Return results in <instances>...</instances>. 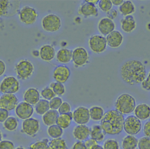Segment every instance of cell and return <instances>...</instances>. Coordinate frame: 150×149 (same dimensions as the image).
<instances>
[{"label":"cell","instance_id":"cell-1","mask_svg":"<svg viewBox=\"0 0 150 149\" xmlns=\"http://www.w3.org/2000/svg\"><path fill=\"white\" fill-rule=\"evenodd\" d=\"M121 74L123 80L130 85L142 83L146 76L145 67L137 60H129L125 63L121 67Z\"/></svg>","mask_w":150,"mask_h":149},{"label":"cell","instance_id":"cell-2","mask_svg":"<svg viewBox=\"0 0 150 149\" xmlns=\"http://www.w3.org/2000/svg\"><path fill=\"white\" fill-rule=\"evenodd\" d=\"M125 119L123 115L116 110L104 113L101 120V125L104 132L109 135H117L123 129Z\"/></svg>","mask_w":150,"mask_h":149},{"label":"cell","instance_id":"cell-3","mask_svg":"<svg viewBox=\"0 0 150 149\" xmlns=\"http://www.w3.org/2000/svg\"><path fill=\"white\" fill-rule=\"evenodd\" d=\"M136 107V100L130 95L124 93L117 98L115 103L116 110L122 115H129L134 111Z\"/></svg>","mask_w":150,"mask_h":149},{"label":"cell","instance_id":"cell-4","mask_svg":"<svg viewBox=\"0 0 150 149\" xmlns=\"http://www.w3.org/2000/svg\"><path fill=\"white\" fill-rule=\"evenodd\" d=\"M142 129L141 121L135 115L127 117L124 121L123 129L129 135L134 136L138 134Z\"/></svg>","mask_w":150,"mask_h":149},{"label":"cell","instance_id":"cell-5","mask_svg":"<svg viewBox=\"0 0 150 149\" xmlns=\"http://www.w3.org/2000/svg\"><path fill=\"white\" fill-rule=\"evenodd\" d=\"M19 1L0 0V16H12L19 8Z\"/></svg>","mask_w":150,"mask_h":149},{"label":"cell","instance_id":"cell-6","mask_svg":"<svg viewBox=\"0 0 150 149\" xmlns=\"http://www.w3.org/2000/svg\"><path fill=\"white\" fill-rule=\"evenodd\" d=\"M42 25L43 28L46 31L56 32L61 27V20L58 16L52 14L44 18Z\"/></svg>","mask_w":150,"mask_h":149},{"label":"cell","instance_id":"cell-7","mask_svg":"<svg viewBox=\"0 0 150 149\" xmlns=\"http://www.w3.org/2000/svg\"><path fill=\"white\" fill-rule=\"evenodd\" d=\"M19 89V82L14 77L5 78L0 85V90L5 94L15 93Z\"/></svg>","mask_w":150,"mask_h":149},{"label":"cell","instance_id":"cell-8","mask_svg":"<svg viewBox=\"0 0 150 149\" xmlns=\"http://www.w3.org/2000/svg\"><path fill=\"white\" fill-rule=\"evenodd\" d=\"M16 70L19 78L26 79L33 73L34 66L29 61L22 60L16 67Z\"/></svg>","mask_w":150,"mask_h":149},{"label":"cell","instance_id":"cell-9","mask_svg":"<svg viewBox=\"0 0 150 149\" xmlns=\"http://www.w3.org/2000/svg\"><path fill=\"white\" fill-rule=\"evenodd\" d=\"M18 100L13 94H5L0 98V108L7 110H12L16 108Z\"/></svg>","mask_w":150,"mask_h":149},{"label":"cell","instance_id":"cell-10","mask_svg":"<svg viewBox=\"0 0 150 149\" xmlns=\"http://www.w3.org/2000/svg\"><path fill=\"white\" fill-rule=\"evenodd\" d=\"M107 44L106 39L99 35L93 36L89 40L90 48L93 51L96 53L104 51L106 49Z\"/></svg>","mask_w":150,"mask_h":149},{"label":"cell","instance_id":"cell-11","mask_svg":"<svg viewBox=\"0 0 150 149\" xmlns=\"http://www.w3.org/2000/svg\"><path fill=\"white\" fill-rule=\"evenodd\" d=\"M34 113V108L31 104L23 102L17 105L16 108V113L19 118L23 120L30 118Z\"/></svg>","mask_w":150,"mask_h":149},{"label":"cell","instance_id":"cell-12","mask_svg":"<svg viewBox=\"0 0 150 149\" xmlns=\"http://www.w3.org/2000/svg\"><path fill=\"white\" fill-rule=\"evenodd\" d=\"M37 14L33 8L26 6L22 9L20 13L21 21L28 25L32 24L36 20Z\"/></svg>","mask_w":150,"mask_h":149},{"label":"cell","instance_id":"cell-13","mask_svg":"<svg viewBox=\"0 0 150 149\" xmlns=\"http://www.w3.org/2000/svg\"><path fill=\"white\" fill-rule=\"evenodd\" d=\"M89 111L85 107H79L73 113V118L78 124H84L87 123L90 119Z\"/></svg>","mask_w":150,"mask_h":149},{"label":"cell","instance_id":"cell-14","mask_svg":"<svg viewBox=\"0 0 150 149\" xmlns=\"http://www.w3.org/2000/svg\"><path fill=\"white\" fill-rule=\"evenodd\" d=\"M23 131L30 136H34L39 129V122L37 119L29 118L26 119L23 123Z\"/></svg>","mask_w":150,"mask_h":149},{"label":"cell","instance_id":"cell-15","mask_svg":"<svg viewBox=\"0 0 150 149\" xmlns=\"http://www.w3.org/2000/svg\"><path fill=\"white\" fill-rule=\"evenodd\" d=\"M70 69L68 67L64 65H60L55 68L53 73V77L57 82L64 83L70 77Z\"/></svg>","mask_w":150,"mask_h":149},{"label":"cell","instance_id":"cell-16","mask_svg":"<svg viewBox=\"0 0 150 149\" xmlns=\"http://www.w3.org/2000/svg\"><path fill=\"white\" fill-rule=\"evenodd\" d=\"M88 54L82 47H79L73 52L72 59L75 65L82 66L86 64L88 60Z\"/></svg>","mask_w":150,"mask_h":149},{"label":"cell","instance_id":"cell-17","mask_svg":"<svg viewBox=\"0 0 150 149\" xmlns=\"http://www.w3.org/2000/svg\"><path fill=\"white\" fill-rule=\"evenodd\" d=\"M134 115L140 120H145L150 117V107L145 103H141L136 106Z\"/></svg>","mask_w":150,"mask_h":149},{"label":"cell","instance_id":"cell-18","mask_svg":"<svg viewBox=\"0 0 150 149\" xmlns=\"http://www.w3.org/2000/svg\"><path fill=\"white\" fill-rule=\"evenodd\" d=\"M107 43L111 47H118L122 42L123 37L121 33L117 31H113L107 36Z\"/></svg>","mask_w":150,"mask_h":149},{"label":"cell","instance_id":"cell-19","mask_svg":"<svg viewBox=\"0 0 150 149\" xmlns=\"http://www.w3.org/2000/svg\"><path fill=\"white\" fill-rule=\"evenodd\" d=\"M115 25L111 19L103 18L99 22L98 29L100 32L104 35H108L115 30Z\"/></svg>","mask_w":150,"mask_h":149},{"label":"cell","instance_id":"cell-20","mask_svg":"<svg viewBox=\"0 0 150 149\" xmlns=\"http://www.w3.org/2000/svg\"><path fill=\"white\" fill-rule=\"evenodd\" d=\"M90 135V129L84 124H80L76 126L74 130L73 135L74 138L80 141L86 140Z\"/></svg>","mask_w":150,"mask_h":149},{"label":"cell","instance_id":"cell-21","mask_svg":"<svg viewBox=\"0 0 150 149\" xmlns=\"http://www.w3.org/2000/svg\"><path fill=\"white\" fill-rule=\"evenodd\" d=\"M24 99L26 102L31 105L36 104L40 100V94L35 89H29L24 93Z\"/></svg>","mask_w":150,"mask_h":149},{"label":"cell","instance_id":"cell-22","mask_svg":"<svg viewBox=\"0 0 150 149\" xmlns=\"http://www.w3.org/2000/svg\"><path fill=\"white\" fill-rule=\"evenodd\" d=\"M58 111L55 110H50L43 116L42 119L44 123L47 126L57 124L58 117L59 116Z\"/></svg>","mask_w":150,"mask_h":149},{"label":"cell","instance_id":"cell-23","mask_svg":"<svg viewBox=\"0 0 150 149\" xmlns=\"http://www.w3.org/2000/svg\"><path fill=\"white\" fill-rule=\"evenodd\" d=\"M40 55L42 59L45 61H50L55 57V50L51 46H44L40 50Z\"/></svg>","mask_w":150,"mask_h":149},{"label":"cell","instance_id":"cell-24","mask_svg":"<svg viewBox=\"0 0 150 149\" xmlns=\"http://www.w3.org/2000/svg\"><path fill=\"white\" fill-rule=\"evenodd\" d=\"M136 28V22L133 16H126L122 21V28L126 32H131Z\"/></svg>","mask_w":150,"mask_h":149},{"label":"cell","instance_id":"cell-25","mask_svg":"<svg viewBox=\"0 0 150 149\" xmlns=\"http://www.w3.org/2000/svg\"><path fill=\"white\" fill-rule=\"evenodd\" d=\"M72 118L73 113L71 112L61 114L58 117L57 124L63 129H66L71 124Z\"/></svg>","mask_w":150,"mask_h":149},{"label":"cell","instance_id":"cell-26","mask_svg":"<svg viewBox=\"0 0 150 149\" xmlns=\"http://www.w3.org/2000/svg\"><path fill=\"white\" fill-rule=\"evenodd\" d=\"M138 139L131 135L126 136L123 139L122 147L123 149H136L137 147Z\"/></svg>","mask_w":150,"mask_h":149},{"label":"cell","instance_id":"cell-27","mask_svg":"<svg viewBox=\"0 0 150 149\" xmlns=\"http://www.w3.org/2000/svg\"><path fill=\"white\" fill-rule=\"evenodd\" d=\"M81 14L86 16H96L98 15V9L95 5L89 3H86L81 6L80 9Z\"/></svg>","mask_w":150,"mask_h":149},{"label":"cell","instance_id":"cell-28","mask_svg":"<svg viewBox=\"0 0 150 149\" xmlns=\"http://www.w3.org/2000/svg\"><path fill=\"white\" fill-rule=\"evenodd\" d=\"M72 53L73 52L71 50L67 49H61L57 53V59L61 63H68L72 58Z\"/></svg>","mask_w":150,"mask_h":149},{"label":"cell","instance_id":"cell-29","mask_svg":"<svg viewBox=\"0 0 150 149\" xmlns=\"http://www.w3.org/2000/svg\"><path fill=\"white\" fill-rule=\"evenodd\" d=\"M101 126L95 125L93 127L90 131L91 138L95 140L97 142H101L104 139L105 134Z\"/></svg>","mask_w":150,"mask_h":149},{"label":"cell","instance_id":"cell-30","mask_svg":"<svg viewBox=\"0 0 150 149\" xmlns=\"http://www.w3.org/2000/svg\"><path fill=\"white\" fill-rule=\"evenodd\" d=\"M50 102L46 100H40L36 104L35 110L38 114L44 115L50 110Z\"/></svg>","mask_w":150,"mask_h":149},{"label":"cell","instance_id":"cell-31","mask_svg":"<svg viewBox=\"0 0 150 149\" xmlns=\"http://www.w3.org/2000/svg\"><path fill=\"white\" fill-rule=\"evenodd\" d=\"M119 10L122 15H129L135 11V7L131 1H125L120 5Z\"/></svg>","mask_w":150,"mask_h":149},{"label":"cell","instance_id":"cell-32","mask_svg":"<svg viewBox=\"0 0 150 149\" xmlns=\"http://www.w3.org/2000/svg\"><path fill=\"white\" fill-rule=\"evenodd\" d=\"M89 111L90 118L94 121L101 120L104 115V111L102 108L97 106L92 107Z\"/></svg>","mask_w":150,"mask_h":149},{"label":"cell","instance_id":"cell-33","mask_svg":"<svg viewBox=\"0 0 150 149\" xmlns=\"http://www.w3.org/2000/svg\"><path fill=\"white\" fill-rule=\"evenodd\" d=\"M48 133L49 136L52 138H59L63 135V129L57 124H53L48 128Z\"/></svg>","mask_w":150,"mask_h":149},{"label":"cell","instance_id":"cell-34","mask_svg":"<svg viewBox=\"0 0 150 149\" xmlns=\"http://www.w3.org/2000/svg\"><path fill=\"white\" fill-rule=\"evenodd\" d=\"M50 149H66L65 141L61 138H53L49 143Z\"/></svg>","mask_w":150,"mask_h":149},{"label":"cell","instance_id":"cell-35","mask_svg":"<svg viewBox=\"0 0 150 149\" xmlns=\"http://www.w3.org/2000/svg\"><path fill=\"white\" fill-rule=\"evenodd\" d=\"M4 126L9 131L15 130L18 126V122L15 117H9L4 122Z\"/></svg>","mask_w":150,"mask_h":149},{"label":"cell","instance_id":"cell-36","mask_svg":"<svg viewBox=\"0 0 150 149\" xmlns=\"http://www.w3.org/2000/svg\"><path fill=\"white\" fill-rule=\"evenodd\" d=\"M50 87L55 94L57 95H62L64 93L65 89L62 83L58 82H53L51 84Z\"/></svg>","mask_w":150,"mask_h":149},{"label":"cell","instance_id":"cell-37","mask_svg":"<svg viewBox=\"0 0 150 149\" xmlns=\"http://www.w3.org/2000/svg\"><path fill=\"white\" fill-rule=\"evenodd\" d=\"M139 149H150V138L145 136L140 138L138 142Z\"/></svg>","mask_w":150,"mask_h":149},{"label":"cell","instance_id":"cell-38","mask_svg":"<svg viewBox=\"0 0 150 149\" xmlns=\"http://www.w3.org/2000/svg\"><path fill=\"white\" fill-rule=\"evenodd\" d=\"M48 143V139L38 141L31 145L30 149H50Z\"/></svg>","mask_w":150,"mask_h":149},{"label":"cell","instance_id":"cell-39","mask_svg":"<svg viewBox=\"0 0 150 149\" xmlns=\"http://www.w3.org/2000/svg\"><path fill=\"white\" fill-rule=\"evenodd\" d=\"M62 103H63V101L61 98L58 97H54L50 101V108L57 110L59 108Z\"/></svg>","mask_w":150,"mask_h":149},{"label":"cell","instance_id":"cell-40","mask_svg":"<svg viewBox=\"0 0 150 149\" xmlns=\"http://www.w3.org/2000/svg\"><path fill=\"white\" fill-rule=\"evenodd\" d=\"M99 6L103 11L108 12L111 9L112 3L110 0H101L99 1Z\"/></svg>","mask_w":150,"mask_h":149},{"label":"cell","instance_id":"cell-41","mask_svg":"<svg viewBox=\"0 0 150 149\" xmlns=\"http://www.w3.org/2000/svg\"><path fill=\"white\" fill-rule=\"evenodd\" d=\"M103 149H119V144L115 139H108L104 143Z\"/></svg>","mask_w":150,"mask_h":149},{"label":"cell","instance_id":"cell-42","mask_svg":"<svg viewBox=\"0 0 150 149\" xmlns=\"http://www.w3.org/2000/svg\"><path fill=\"white\" fill-rule=\"evenodd\" d=\"M42 96L45 99L51 100L54 98L55 96V93L52 89L49 88L44 89L41 92Z\"/></svg>","mask_w":150,"mask_h":149},{"label":"cell","instance_id":"cell-43","mask_svg":"<svg viewBox=\"0 0 150 149\" xmlns=\"http://www.w3.org/2000/svg\"><path fill=\"white\" fill-rule=\"evenodd\" d=\"M0 149H15L13 143L9 140H4L0 142Z\"/></svg>","mask_w":150,"mask_h":149},{"label":"cell","instance_id":"cell-44","mask_svg":"<svg viewBox=\"0 0 150 149\" xmlns=\"http://www.w3.org/2000/svg\"><path fill=\"white\" fill-rule=\"evenodd\" d=\"M71 111V106L67 102H63L58 109V112L60 115L67 114Z\"/></svg>","mask_w":150,"mask_h":149},{"label":"cell","instance_id":"cell-45","mask_svg":"<svg viewBox=\"0 0 150 149\" xmlns=\"http://www.w3.org/2000/svg\"><path fill=\"white\" fill-rule=\"evenodd\" d=\"M84 143L86 149H94L98 145L97 141L92 138L87 139Z\"/></svg>","mask_w":150,"mask_h":149},{"label":"cell","instance_id":"cell-46","mask_svg":"<svg viewBox=\"0 0 150 149\" xmlns=\"http://www.w3.org/2000/svg\"><path fill=\"white\" fill-rule=\"evenodd\" d=\"M141 86L143 89L150 91V71L147 77L141 83Z\"/></svg>","mask_w":150,"mask_h":149},{"label":"cell","instance_id":"cell-47","mask_svg":"<svg viewBox=\"0 0 150 149\" xmlns=\"http://www.w3.org/2000/svg\"><path fill=\"white\" fill-rule=\"evenodd\" d=\"M8 110L0 108V122H4L8 117Z\"/></svg>","mask_w":150,"mask_h":149},{"label":"cell","instance_id":"cell-48","mask_svg":"<svg viewBox=\"0 0 150 149\" xmlns=\"http://www.w3.org/2000/svg\"><path fill=\"white\" fill-rule=\"evenodd\" d=\"M144 132L146 136L150 138V121H147L144 126Z\"/></svg>","mask_w":150,"mask_h":149},{"label":"cell","instance_id":"cell-49","mask_svg":"<svg viewBox=\"0 0 150 149\" xmlns=\"http://www.w3.org/2000/svg\"><path fill=\"white\" fill-rule=\"evenodd\" d=\"M107 16L110 19H114L116 17L117 15V11L114 9H111L107 12Z\"/></svg>","mask_w":150,"mask_h":149},{"label":"cell","instance_id":"cell-50","mask_svg":"<svg viewBox=\"0 0 150 149\" xmlns=\"http://www.w3.org/2000/svg\"><path fill=\"white\" fill-rule=\"evenodd\" d=\"M72 149H86L85 143L81 141H79L74 145Z\"/></svg>","mask_w":150,"mask_h":149},{"label":"cell","instance_id":"cell-51","mask_svg":"<svg viewBox=\"0 0 150 149\" xmlns=\"http://www.w3.org/2000/svg\"><path fill=\"white\" fill-rule=\"evenodd\" d=\"M6 71V65L2 60H0V76H1Z\"/></svg>","mask_w":150,"mask_h":149},{"label":"cell","instance_id":"cell-52","mask_svg":"<svg viewBox=\"0 0 150 149\" xmlns=\"http://www.w3.org/2000/svg\"><path fill=\"white\" fill-rule=\"evenodd\" d=\"M111 1V2L112 4H114V5H121L123 3V0H112Z\"/></svg>","mask_w":150,"mask_h":149},{"label":"cell","instance_id":"cell-53","mask_svg":"<svg viewBox=\"0 0 150 149\" xmlns=\"http://www.w3.org/2000/svg\"><path fill=\"white\" fill-rule=\"evenodd\" d=\"M99 1H98V0H95V1L89 0V1H85L87 2L88 3H89L92 4H94V5H95V4H97V3L99 2Z\"/></svg>","mask_w":150,"mask_h":149},{"label":"cell","instance_id":"cell-54","mask_svg":"<svg viewBox=\"0 0 150 149\" xmlns=\"http://www.w3.org/2000/svg\"><path fill=\"white\" fill-rule=\"evenodd\" d=\"M94 149H103V147L102 146H100V145H98L97 146H96V148H95Z\"/></svg>","mask_w":150,"mask_h":149},{"label":"cell","instance_id":"cell-55","mask_svg":"<svg viewBox=\"0 0 150 149\" xmlns=\"http://www.w3.org/2000/svg\"><path fill=\"white\" fill-rule=\"evenodd\" d=\"M2 134H1V131H0V142L1 141V139H2Z\"/></svg>","mask_w":150,"mask_h":149},{"label":"cell","instance_id":"cell-56","mask_svg":"<svg viewBox=\"0 0 150 149\" xmlns=\"http://www.w3.org/2000/svg\"><path fill=\"white\" fill-rule=\"evenodd\" d=\"M24 149L23 147H18L17 148H16V149Z\"/></svg>","mask_w":150,"mask_h":149}]
</instances>
